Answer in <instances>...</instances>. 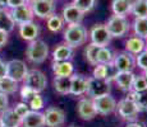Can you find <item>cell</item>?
<instances>
[{
	"label": "cell",
	"mask_w": 147,
	"mask_h": 127,
	"mask_svg": "<svg viewBox=\"0 0 147 127\" xmlns=\"http://www.w3.org/2000/svg\"><path fill=\"white\" fill-rule=\"evenodd\" d=\"M87 37H88V33H87L86 27L82 23L68 24L63 33L64 43L69 45L72 49L84 45L87 42Z\"/></svg>",
	"instance_id": "6da1fadb"
},
{
	"label": "cell",
	"mask_w": 147,
	"mask_h": 127,
	"mask_svg": "<svg viewBox=\"0 0 147 127\" xmlns=\"http://www.w3.org/2000/svg\"><path fill=\"white\" fill-rule=\"evenodd\" d=\"M26 56L30 63L40 65L42 63H45L47 56H49V46H47V43L45 41H42V39L31 41L30 45L27 46Z\"/></svg>",
	"instance_id": "7a4b0ae2"
},
{
	"label": "cell",
	"mask_w": 147,
	"mask_h": 127,
	"mask_svg": "<svg viewBox=\"0 0 147 127\" xmlns=\"http://www.w3.org/2000/svg\"><path fill=\"white\" fill-rule=\"evenodd\" d=\"M106 29L111 38H121L131 31V23L125 17L111 15L106 22Z\"/></svg>",
	"instance_id": "3957f363"
},
{
	"label": "cell",
	"mask_w": 147,
	"mask_h": 127,
	"mask_svg": "<svg viewBox=\"0 0 147 127\" xmlns=\"http://www.w3.org/2000/svg\"><path fill=\"white\" fill-rule=\"evenodd\" d=\"M111 92V83L105 80V79H97V78H88V84H87V92L86 94L91 99L100 98L104 95L110 94Z\"/></svg>",
	"instance_id": "277c9868"
},
{
	"label": "cell",
	"mask_w": 147,
	"mask_h": 127,
	"mask_svg": "<svg viewBox=\"0 0 147 127\" xmlns=\"http://www.w3.org/2000/svg\"><path fill=\"white\" fill-rule=\"evenodd\" d=\"M117 112L123 120L128 121V122H133L137 120L140 109L136 106V103L133 99L129 97H125L123 99H120L119 102H117Z\"/></svg>",
	"instance_id": "5b68a950"
},
{
	"label": "cell",
	"mask_w": 147,
	"mask_h": 127,
	"mask_svg": "<svg viewBox=\"0 0 147 127\" xmlns=\"http://www.w3.org/2000/svg\"><path fill=\"white\" fill-rule=\"evenodd\" d=\"M24 85L30 86L31 89H33L37 94H40L41 92H44L47 86V78L40 70H31L28 71L27 76L24 78Z\"/></svg>",
	"instance_id": "8992f818"
},
{
	"label": "cell",
	"mask_w": 147,
	"mask_h": 127,
	"mask_svg": "<svg viewBox=\"0 0 147 127\" xmlns=\"http://www.w3.org/2000/svg\"><path fill=\"white\" fill-rule=\"evenodd\" d=\"M30 5L33 15L40 19H47L55 13V0H32Z\"/></svg>",
	"instance_id": "52a82bcc"
},
{
	"label": "cell",
	"mask_w": 147,
	"mask_h": 127,
	"mask_svg": "<svg viewBox=\"0 0 147 127\" xmlns=\"http://www.w3.org/2000/svg\"><path fill=\"white\" fill-rule=\"evenodd\" d=\"M5 64H7V76L13 79V80H16L17 83L23 81L24 78L28 74V71H30L26 63L22 60H18V59L10 60Z\"/></svg>",
	"instance_id": "ba28073f"
},
{
	"label": "cell",
	"mask_w": 147,
	"mask_h": 127,
	"mask_svg": "<svg viewBox=\"0 0 147 127\" xmlns=\"http://www.w3.org/2000/svg\"><path fill=\"white\" fill-rule=\"evenodd\" d=\"M113 65L118 70V72L133 71V69L136 67V57L127 51H121V52L114 55Z\"/></svg>",
	"instance_id": "9c48e42d"
},
{
	"label": "cell",
	"mask_w": 147,
	"mask_h": 127,
	"mask_svg": "<svg viewBox=\"0 0 147 127\" xmlns=\"http://www.w3.org/2000/svg\"><path fill=\"white\" fill-rule=\"evenodd\" d=\"M92 100H94V106L97 114L107 116L117 111V100H115V98L111 94L104 95V97H100V98H95Z\"/></svg>",
	"instance_id": "30bf717a"
},
{
	"label": "cell",
	"mask_w": 147,
	"mask_h": 127,
	"mask_svg": "<svg viewBox=\"0 0 147 127\" xmlns=\"http://www.w3.org/2000/svg\"><path fill=\"white\" fill-rule=\"evenodd\" d=\"M90 38H91V43H95L100 47H106L111 41L109 32L106 29L105 24H95L90 31Z\"/></svg>",
	"instance_id": "8fae6325"
},
{
	"label": "cell",
	"mask_w": 147,
	"mask_h": 127,
	"mask_svg": "<svg viewBox=\"0 0 147 127\" xmlns=\"http://www.w3.org/2000/svg\"><path fill=\"white\" fill-rule=\"evenodd\" d=\"M46 127H61L65 123V112L58 107H50L44 113Z\"/></svg>",
	"instance_id": "7c38bea8"
},
{
	"label": "cell",
	"mask_w": 147,
	"mask_h": 127,
	"mask_svg": "<svg viewBox=\"0 0 147 127\" xmlns=\"http://www.w3.org/2000/svg\"><path fill=\"white\" fill-rule=\"evenodd\" d=\"M10 15H12V19L14 22V24H24L28 23V22H33V12L31 9V5L30 4H23L18 8H14V9H10Z\"/></svg>",
	"instance_id": "4fadbf2b"
},
{
	"label": "cell",
	"mask_w": 147,
	"mask_h": 127,
	"mask_svg": "<svg viewBox=\"0 0 147 127\" xmlns=\"http://www.w3.org/2000/svg\"><path fill=\"white\" fill-rule=\"evenodd\" d=\"M61 18H63L64 23L67 24H78L82 23L84 18V13H82L73 3L65 4L61 12Z\"/></svg>",
	"instance_id": "5bb4252c"
},
{
	"label": "cell",
	"mask_w": 147,
	"mask_h": 127,
	"mask_svg": "<svg viewBox=\"0 0 147 127\" xmlns=\"http://www.w3.org/2000/svg\"><path fill=\"white\" fill-rule=\"evenodd\" d=\"M77 112L78 116L84 121H91L97 116V112H96L94 106V100L91 98H82L78 100Z\"/></svg>",
	"instance_id": "9a60e30c"
},
{
	"label": "cell",
	"mask_w": 147,
	"mask_h": 127,
	"mask_svg": "<svg viewBox=\"0 0 147 127\" xmlns=\"http://www.w3.org/2000/svg\"><path fill=\"white\" fill-rule=\"evenodd\" d=\"M70 93L69 94L80 97V95L86 94L87 92V84H88V78L80 74H73L70 76Z\"/></svg>",
	"instance_id": "2e32d148"
},
{
	"label": "cell",
	"mask_w": 147,
	"mask_h": 127,
	"mask_svg": "<svg viewBox=\"0 0 147 127\" xmlns=\"http://www.w3.org/2000/svg\"><path fill=\"white\" fill-rule=\"evenodd\" d=\"M74 56V49L67 43H60L53 51V61L61 63V61H70Z\"/></svg>",
	"instance_id": "e0dca14e"
},
{
	"label": "cell",
	"mask_w": 147,
	"mask_h": 127,
	"mask_svg": "<svg viewBox=\"0 0 147 127\" xmlns=\"http://www.w3.org/2000/svg\"><path fill=\"white\" fill-rule=\"evenodd\" d=\"M38 35H40V25L35 22H28L19 25V36L28 42L37 39Z\"/></svg>",
	"instance_id": "ac0fdd59"
},
{
	"label": "cell",
	"mask_w": 147,
	"mask_h": 127,
	"mask_svg": "<svg viewBox=\"0 0 147 127\" xmlns=\"http://www.w3.org/2000/svg\"><path fill=\"white\" fill-rule=\"evenodd\" d=\"M21 127H45L44 113L40 111H30L22 118Z\"/></svg>",
	"instance_id": "d6986e66"
},
{
	"label": "cell",
	"mask_w": 147,
	"mask_h": 127,
	"mask_svg": "<svg viewBox=\"0 0 147 127\" xmlns=\"http://www.w3.org/2000/svg\"><path fill=\"white\" fill-rule=\"evenodd\" d=\"M134 74L133 71H127V72H118L115 76L114 81L117 83L118 88L125 93L132 92V84L134 80Z\"/></svg>",
	"instance_id": "ffe728a7"
},
{
	"label": "cell",
	"mask_w": 147,
	"mask_h": 127,
	"mask_svg": "<svg viewBox=\"0 0 147 127\" xmlns=\"http://www.w3.org/2000/svg\"><path fill=\"white\" fill-rule=\"evenodd\" d=\"M146 50V39L140 38L137 36H132L127 39L125 42V51L129 52L131 55L137 56L142 51Z\"/></svg>",
	"instance_id": "44dd1931"
},
{
	"label": "cell",
	"mask_w": 147,
	"mask_h": 127,
	"mask_svg": "<svg viewBox=\"0 0 147 127\" xmlns=\"http://www.w3.org/2000/svg\"><path fill=\"white\" fill-rule=\"evenodd\" d=\"M132 0H111V12L113 15L125 17L131 14Z\"/></svg>",
	"instance_id": "7402d4cb"
},
{
	"label": "cell",
	"mask_w": 147,
	"mask_h": 127,
	"mask_svg": "<svg viewBox=\"0 0 147 127\" xmlns=\"http://www.w3.org/2000/svg\"><path fill=\"white\" fill-rule=\"evenodd\" d=\"M51 67L55 76H72L74 74V65L70 61H61V63L53 61Z\"/></svg>",
	"instance_id": "603a6c76"
},
{
	"label": "cell",
	"mask_w": 147,
	"mask_h": 127,
	"mask_svg": "<svg viewBox=\"0 0 147 127\" xmlns=\"http://www.w3.org/2000/svg\"><path fill=\"white\" fill-rule=\"evenodd\" d=\"M0 120L4 127H21L22 118L18 117L13 108H8L0 114Z\"/></svg>",
	"instance_id": "cb8c5ba5"
},
{
	"label": "cell",
	"mask_w": 147,
	"mask_h": 127,
	"mask_svg": "<svg viewBox=\"0 0 147 127\" xmlns=\"http://www.w3.org/2000/svg\"><path fill=\"white\" fill-rule=\"evenodd\" d=\"M70 76H55L53 80L54 89L61 95H67L70 93Z\"/></svg>",
	"instance_id": "d4e9b609"
},
{
	"label": "cell",
	"mask_w": 147,
	"mask_h": 127,
	"mask_svg": "<svg viewBox=\"0 0 147 127\" xmlns=\"http://www.w3.org/2000/svg\"><path fill=\"white\" fill-rule=\"evenodd\" d=\"M14 25L10 12L7 8H0V29L9 33L14 29Z\"/></svg>",
	"instance_id": "484cf974"
},
{
	"label": "cell",
	"mask_w": 147,
	"mask_h": 127,
	"mask_svg": "<svg viewBox=\"0 0 147 127\" xmlns=\"http://www.w3.org/2000/svg\"><path fill=\"white\" fill-rule=\"evenodd\" d=\"M134 36L143 39H147V17L146 18H134L132 23Z\"/></svg>",
	"instance_id": "4316f807"
},
{
	"label": "cell",
	"mask_w": 147,
	"mask_h": 127,
	"mask_svg": "<svg viewBox=\"0 0 147 127\" xmlns=\"http://www.w3.org/2000/svg\"><path fill=\"white\" fill-rule=\"evenodd\" d=\"M128 97L133 99L140 111H147V89L142 92H129Z\"/></svg>",
	"instance_id": "83f0119b"
},
{
	"label": "cell",
	"mask_w": 147,
	"mask_h": 127,
	"mask_svg": "<svg viewBox=\"0 0 147 127\" xmlns=\"http://www.w3.org/2000/svg\"><path fill=\"white\" fill-rule=\"evenodd\" d=\"M17 90H18V83L16 80L8 78V76L0 79V93L9 95V94H14Z\"/></svg>",
	"instance_id": "f1b7e54d"
},
{
	"label": "cell",
	"mask_w": 147,
	"mask_h": 127,
	"mask_svg": "<svg viewBox=\"0 0 147 127\" xmlns=\"http://www.w3.org/2000/svg\"><path fill=\"white\" fill-rule=\"evenodd\" d=\"M131 13L134 18H146L147 17V0H134L132 1Z\"/></svg>",
	"instance_id": "f546056e"
},
{
	"label": "cell",
	"mask_w": 147,
	"mask_h": 127,
	"mask_svg": "<svg viewBox=\"0 0 147 127\" xmlns=\"http://www.w3.org/2000/svg\"><path fill=\"white\" fill-rule=\"evenodd\" d=\"M46 23H47L49 31H51V32H54V33L60 32V31L64 28L63 18H61V15H59V14H56V13H54L53 15H50L49 18H47Z\"/></svg>",
	"instance_id": "4dcf8cb0"
},
{
	"label": "cell",
	"mask_w": 147,
	"mask_h": 127,
	"mask_svg": "<svg viewBox=\"0 0 147 127\" xmlns=\"http://www.w3.org/2000/svg\"><path fill=\"white\" fill-rule=\"evenodd\" d=\"M98 50H100V46H97V45H95V43L87 45V47L84 49V57H86V60L88 61V64L92 65V66H96V65L98 64L97 63Z\"/></svg>",
	"instance_id": "1f68e13d"
},
{
	"label": "cell",
	"mask_w": 147,
	"mask_h": 127,
	"mask_svg": "<svg viewBox=\"0 0 147 127\" xmlns=\"http://www.w3.org/2000/svg\"><path fill=\"white\" fill-rule=\"evenodd\" d=\"M114 60V52L109 49V47H100L97 52V63L98 64H111Z\"/></svg>",
	"instance_id": "d6a6232c"
},
{
	"label": "cell",
	"mask_w": 147,
	"mask_h": 127,
	"mask_svg": "<svg viewBox=\"0 0 147 127\" xmlns=\"http://www.w3.org/2000/svg\"><path fill=\"white\" fill-rule=\"evenodd\" d=\"M73 4L81 10L82 13H90L96 7V0H73Z\"/></svg>",
	"instance_id": "836d02e7"
},
{
	"label": "cell",
	"mask_w": 147,
	"mask_h": 127,
	"mask_svg": "<svg viewBox=\"0 0 147 127\" xmlns=\"http://www.w3.org/2000/svg\"><path fill=\"white\" fill-rule=\"evenodd\" d=\"M147 89V80L143 75H136L133 84H132V92H142Z\"/></svg>",
	"instance_id": "e575fe53"
},
{
	"label": "cell",
	"mask_w": 147,
	"mask_h": 127,
	"mask_svg": "<svg viewBox=\"0 0 147 127\" xmlns=\"http://www.w3.org/2000/svg\"><path fill=\"white\" fill-rule=\"evenodd\" d=\"M28 106H30L31 111H41L45 106V100L40 94H36L31 98L30 102H28Z\"/></svg>",
	"instance_id": "d590c367"
},
{
	"label": "cell",
	"mask_w": 147,
	"mask_h": 127,
	"mask_svg": "<svg viewBox=\"0 0 147 127\" xmlns=\"http://www.w3.org/2000/svg\"><path fill=\"white\" fill-rule=\"evenodd\" d=\"M136 57V66H138L141 70L146 71L147 70V50L142 51L141 53H138Z\"/></svg>",
	"instance_id": "8d00e7d4"
},
{
	"label": "cell",
	"mask_w": 147,
	"mask_h": 127,
	"mask_svg": "<svg viewBox=\"0 0 147 127\" xmlns=\"http://www.w3.org/2000/svg\"><path fill=\"white\" fill-rule=\"evenodd\" d=\"M13 111L17 113V116L21 118H23L24 116H26L28 112L31 111L30 109V106H28V103H26V102H21V103H17L16 107L13 108Z\"/></svg>",
	"instance_id": "74e56055"
},
{
	"label": "cell",
	"mask_w": 147,
	"mask_h": 127,
	"mask_svg": "<svg viewBox=\"0 0 147 127\" xmlns=\"http://www.w3.org/2000/svg\"><path fill=\"white\" fill-rule=\"evenodd\" d=\"M36 94H37V93H36L33 89H31L30 86H27V85H23L21 88V98L26 102V103H28V102L31 100V98H32L33 95H36Z\"/></svg>",
	"instance_id": "f35d334b"
},
{
	"label": "cell",
	"mask_w": 147,
	"mask_h": 127,
	"mask_svg": "<svg viewBox=\"0 0 147 127\" xmlns=\"http://www.w3.org/2000/svg\"><path fill=\"white\" fill-rule=\"evenodd\" d=\"M92 76L97 79H105L106 80V65L104 64H97L94 69Z\"/></svg>",
	"instance_id": "ab89813d"
},
{
	"label": "cell",
	"mask_w": 147,
	"mask_h": 127,
	"mask_svg": "<svg viewBox=\"0 0 147 127\" xmlns=\"http://www.w3.org/2000/svg\"><path fill=\"white\" fill-rule=\"evenodd\" d=\"M118 74V70L115 69V66L111 64H106V80L111 83L113 80L115 79V76Z\"/></svg>",
	"instance_id": "60d3db41"
},
{
	"label": "cell",
	"mask_w": 147,
	"mask_h": 127,
	"mask_svg": "<svg viewBox=\"0 0 147 127\" xmlns=\"http://www.w3.org/2000/svg\"><path fill=\"white\" fill-rule=\"evenodd\" d=\"M9 100H8V95L7 94H3L0 93V114L5 111V109L9 108Z\"/></svg>",
	"instance_id": "b9f144b4"
},
{
	"label": "cell",
	"mask_w": 147,
	"mask_h": 127,
	"mask_svg": "<svg viewBox=\"0 0 147 127\" xmlns=\"http://www.w3.org/2000/svg\"><path fill=\"white\" fill-rule=\"evenodd\" d=\"M23 4H26L24 0H9V1H8L7 8H9V9H14V8H18V7H21V5H23Z\"/></svg>",
	"instance_id": "7bdbcfd3"
},
{
	"label": "cell",
	"mask_w": 147,
	"mask_h": 127,
	"mask_svg": "<svg viewBox=\"0 0 147 127\" xmlns=\"http://www.w3.org/2000/svg\"><path fill=\"white\" fill-rule=\"evenodd\" d=\"M8 37H9V33L5 32V31H1V29H0V49H3V47L7 45Z\"/></svg>",
	"instance_id": "ee69618b"
},
{
	"label": "cell",
	"mask_w": 147,
	"mask_h": 127,
	"mask_svg": "<svg viewBox=\"0 0 147 127\" xmlns=\"http://www.w3.org/2000/svg\"><path fill=\"white\" fill-rule=\"evenodd\" d=\"M7 76V64L3 63L0 64V79L5 78Z\"/></svg>",
	"instance_id": "f6af8a7d"
},
{
	"label": "cell",
	"mask_w": 147,
	"mask_h": 127,
	"mask_svg": "<svg viewBox=\"0 0 147 127\" xmlns=\"http://www.w3.org/2000/svg\"><path fill=\"white\" fill-rule=\"evenodd\" d=\"M125 127H145V125L141 122H137V121H133V122H128V125Z\"/></svg>",
	"instance_id": "bcb514c9"
},
{
	"label": "cell",
	"mask_w": 147,
	"mask_h": 127,
	"mask_svg": "<svg viewBox=\"0 0 147 127\" xmlns=\"http://www.w3.org/2000/svg\"><path fill=\"white\" fill-rule=\"evenodd\" d=\"M9 0H0V8H7Z\"/></svg>",
	"instance_id": "7dc6e473"
},
{
	"label": "cell",
	"mask_w": 147,
	"mask_h": 127,
	"mask_svg": "<svg viewBox=\"0 0 147 127\" xmlns=\"http://www.w3.org/2000/svg\"><path fill=\"white\" fill-rule=\"evenodd\" d=\"M143 76H145V78H146V80H147V70L145 71V74H143Z\"/></svg>",
	"instance_id": "c3c4849f"
},
{
	"label": "cell",
	"mask_w": 147,
	"mask_h": 127,
	"mask_svg": "<svg viewBox=\"0 0 147 127\" xmlns=\"http://www.w3.org/2000/svg\"><path fill=\"white\" fill-rule=\"evenodd\" d=\"M24 1H26V3H27V4H30V3H31V1H32V0H24Z\"/></svg>",
	"instance_id": "681fc988"
},
{
	"label": "cell",
	"mask_w": 147,
	"mask_h": 127,
	"mask_svg": "<svg viewBox=\"0 0 147 127\" xmlns=\"http://www.w3.org/2000/svg\"><path fill=\"white\" fill-rule=\"evenodd\" d=\"M3 63H4V61H3V60H1V57H0V64H3Z\"/></svg>",
	"instance_id": "f907efd6"
},
{
	"label": "cell",
	"mask_w": 147,
	"mask_h": 127,
	"mask_svg": "<svg viewBox=\"0 0 147 127\" xmlns=\"http://www.w3.org/2000/svg\"><path fill=\"white\" fill-rule=\"evenodd\" d=\"M0 127H3V123H1V120H0Z\"/></svg>",
	"instance_id": "816d5d0a"
},
{
	"label": "cell",
	"mask_w": 147,
	"mask_h": 127,
	"mask_svg": "<svg viewBox=\"0 0 147 127\" xmlns=\"http://www.w3.org/2000/svg\"><path fill=\"white\" fill-rule=\"evenodd\" d=\"M146 50H147V42H146Z\"/></svg>",
	"instance_id": "f5cc1de1"
},
{
	"label": "cell",
	"mask_w": 147,
	"mask_h": 127,
	"mask_svg": "<svg viewBox=\"0 0 147 127\" xmlns=\"http://www.w3.org/2000/svg\"><path fill=\"white\" fill-rule=\"evenodd\" d=\"M70 127H76V126H70Z\"/></svg>",
	"instance_id": "db71d44e"
},
{
	"label": "cell",
	"mask_w": 147,
	"mask_h": 127,
	"mask_svg": "<svg viewBox=\"0 0 147 127\" xmlns=\"http://www.w3.org/2000/svg\"><path fill=\"white\" fill-rule=\"evenodd\" d=\"M3 127H4V126H3Z\"/></svg>",
	"instance_id": "11a10c76"
}]
</instances>
